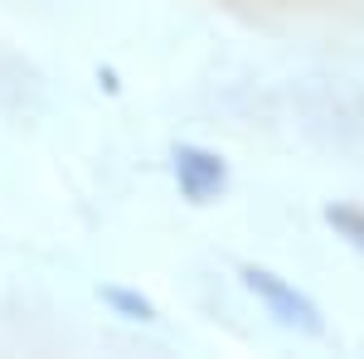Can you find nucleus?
<instances>
[{"instance_id":"f257e3e1","label":"nucleus","mask_w":364,"mask_h":359,"mask_svg":"<svg viewBox=\"0 0 364 359\" xmlns=\"http://www.w3.org/2000/svg\"><path fill=\"white\" fill-rule=\"evenodd\" d=\"M243 282H248V291H257V301L267 306L282 326H291V331H301V335H321L326 331L316 301L301 296L291 282H282L277 272H267V267H243Z\"/></svg>"},{"instance_id":"f03ea898","label":"nucleus","mask_w":364,"mask_h":359,"mask_svg":"<svg viewBox=\"0 0 364 359\" xmlns=\"http://www.w3.org/2000/svg\"><path fill=\"white\" fill-rule=\"evenodd\" d=\"M175 180L180 190L190 194L195 204H209L214 194L228 185V170L214 151H199V146H175Z\"/></svg>"},{"instance_id":"7ed1b4c3","label":"nucleus","mask_w":364,"mask_h":359,"mask_svg":"<svg viewBox=\"0 0 364 359\" xmlns=\"http://www.w3.org/2000/svg\"><path fill=\"white\" fill-rule=\"evenodd\" d=\"M102 301L117 306L122 316H132V321H156V306L146 301V296H136V291H122V286H102Z\"/></svg>"},{"instance_id":"20e7f679","label":"nucleus","mask_w":364,"mask_h":359,"mask_svg":"<svg viewBox=\"0 0 364 359\" xmlns=\"http://www.w3.org/2000/svg\"><path fill=\"white\" fill-rule=\"evenodd\" d=\"M326 223H331L336 233H345L355 248H364V214H360V209H350V204H331V209H326Z\"/></svg>"}]
</instances>
